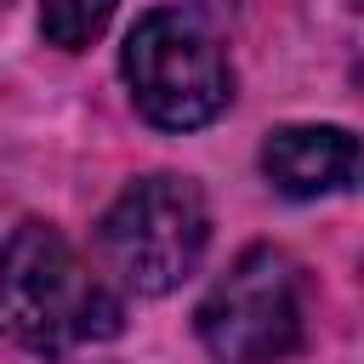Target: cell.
I'll list each match as a JSON object with an SVG mask.
<instances>
[{"label":"cell","mask_w":364,"mask_h":364,"mask_svg":"<svg viewBox=\"0 0 364 364\" xmlns=\"http://www.w3.org/2000/svg\"><path fill=\"white\" fill-rule=\"evenodd\" d=\"M119 296L74 256L51 222H23L0 250V330L28 353H68L119 336Z\"/></svg>","instance_id":"cell-1"},{"label":"cell","mask_w":364,"mask_h":364,"mask_svg":"<svg viewBox=\"0 0 364 364\" xmlns=\"http://www.w3.org/2000/svg\"><path fill=\"white\" fill-rule=\"evenodd\" d=\"M205 239H210V210L188 176H142L97 222V250L108 273L136 296L176 290L199 267Z\"/></svg>","instance_id":"cell-2"},{"label":"cell","mask_w":364,"mask_h":364,"mask_svg":"<svg viewBox=\"0 0 364 364\" xmlns=\"http://www.w3.org/2000/svg\"><path fill=\"white\" fill-rule=\"evenodd\" d=\"M119 63H125V85H131L136 108L165 131L210 125L233 97L228 57H222L216 34L205 28V17L188 6L148 11L131 28Z\"/></svg>","instance_id":"cell-3"},{"label":"cell","mask_w":364,"mask_h":364,"mask_svg":"<svg viewBox=\"0 0 364 364\" xmlns=\"http://www.w3.org/2000/svg\"><path fill=\"white\" fill-rule=\"evenodd\" d=\"M199 341L222 364H279L301 347V273L284 250L250 245L199 301Z\"/></svg>","instance_id":"cell-4"},{"label":"cell","mask_w":364,"mask_h":364,"mask_svg":"<svg viewBox=\"0 0 364 364\" xmlns=\"http://www.w3.org/2000/svg\"><path fill=\"white\" fill-rule=\"evenodd\" d=\"M262 171L290 199L341 193L358 176V136L347 125H279L262 142Z\"/></svg>","instance_id":"cell-5"},{"label":"cell","mask_w":364,"mask_h":364,"mask_svg":"<svg viewBox=\"0 0 364 364\" xmlns=\"http://www.w3.org/2000/svg\"><path fill=\"white\" fill-rule=\"evenodd\" d=\"M114 6L119 0H40V34L63 51H80L108 28Z\"/></svg>","instance_id":"cell-6"}]
</instances>
